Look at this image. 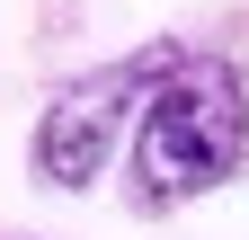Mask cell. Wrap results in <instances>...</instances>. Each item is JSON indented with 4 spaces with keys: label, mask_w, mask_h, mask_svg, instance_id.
Here are the masks:
<instances>
[{
    "label": "cell",
    "mask_w": 249,
    "mask_h": 240,
    "mask_svg": "<svg viewBox=\"0 0 249 240\" xmlns=\"http://www.w3.org/2000/svg\"><path fill=\"white\" fill-rule=\"evenodd\" d=\"M249 160V89L223 53H178L169 80L142 98L134 125V205L169 214V205L213 196Z\"/></svg>",
    "instance_id": "1"
},
{
    "label": "cell",
    "mask_w": 249,
    "mask_h": 240,
    "mask_svg": "<svg viewBox=\"0 0 249 240\" xmlns=\"http://www.w3.org/2000/svg\"><path fill=\"white\" fill-rule=\"evenodd\" d=\"M169 63H178V45H142V53H124V63H107V71L62 80L53 107L36 116V178H45V187H62V196L98 187L107 160H116L124 116H142V98L169 80Z\"/></svg>",
    "instance_id": "2"
}]
</instances>
